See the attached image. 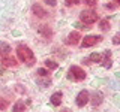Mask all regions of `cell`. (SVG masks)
<instances>
[{
    "label": "cell",
    "mask_w": 120,
    "mask_h": 112,
    "mask_svg": "<svg viewBox=\"0 0 120 112\" xmlns=\"http://www.w3.org/2000/svg\"><path fill=\"white\" fill-rule=\"evenodd\" d=\"M17 57L20 61L26 63L27 66H32L35 63V54H33V51L30 49L27 45H22V43L18 45L17 46Z\"/></svg>",
    "instance_id": "6da1fadb"
},
{
    "label": "cell",
    "mask_w": 120,
    "mask_h": 112,
    "mask_svg": "<svg viewBox=\"0 0 120 112\" xmlns=\"http://www.w3.org/2000/svg\"><path fill=\"white\" fill-rule=\"evenodd\" d=\"M68 78H69L71 81L81 82V81L86 79V72H84V69H81L80 66H71L69 72H68Z\"/></svg>",
    "instance_id": "7a4b0ae2"
},
{
    "label": "cell",
    "mask_w": 120,
    "mask_h": 112,
    "mask_svg": "<svg viewBox=\"0 0 120 112\" xmlns=\"http://www.w3.org/2000/svg\"><path fill=\"white\" fill-rule=\"evenodd\" d=\"M80 21L84 22V24L92 25V24H95L98 21V14L95 10H82L80 14Z\"/></svg>",
    "instance_id": "3957f363"
},
{
    "label": "cell",
    "mask_w": 120,
    "mask_h": 112,
    "mask_svg": "<svg viewBox=\"0 0 120 112\" xmlns=\"http://www.w3.org/2000/svg\"><path fill=\"white\" fill-rule=\"evenodd\" d=\"M102 40V36H96V35H89V36H84V39L81 40V46L82 48H90L93 45L99 43Z\"/></svg>",
    "instance_id": "277c9868"
},
{
    "label": "cell",
    "mask_w": 120,
    "mask_h": 112,
    "mask_svg": "<svg viewBox=\"0 0 120 112\" xmlns=\"http://www.w3.org/2000/svg\"><path fill=\"white\" fill-rule=\"evenodd\" d=\"M89 97H90V93L87 91V90H81V91L78 93L77 99H75V103H77V106L84 108L86 105L89 103Z\"/></svg>",
    "instance_id": "5b68a950"
},
{
    "label": "cell",
    "mask_w": 120,
    "mask_h": 112,
    "mask_svg": "<svg viewBox=\"0 0 120 112\" xmlns=\"http://www.w3.org/2000/svg\"><path fill=\"white\" fill-rule=\"evenodd\" d=\"M80 40H81V33L80 32H71L69 35H68L66 37V43L68 45H78L80 43Z\"/></svg>",
    "instance_id": "8992f818"
},
{
    "label": "cell",
    "mask_w": 120,
    "mask_h": 112,
    "mask_svg": "<svg viewBox=\"0 0 120 112\" xmlns=\"http://www.w3.org/2000/svg\"><path fill=\"white\" fill-rule=\"evenodd\" d=\"M38 33H39L41 36H44L45 39H51L52 37V30H51V27H48L47 24H41L39 27H38Z\"/></svg>",
    "instance_id": "52a82bcc"
},
{
    "label": "cell",
    "mask_w": 120,
    "mask_h": 112,
    "mask_svg": "<svg viewBox=\"0 0 120 112\" xmlns=\"http://www.w3.org/2000/svg\"><path fill=\"white\" fill-rule=\"evenodd\" d=\"M101 64H102L105 69H110L112 66V60H111V51H104L102 54V60H101Z\"/></svg>",
    "instance_id": "ba28073f"
},
{
    "label": "cell",
    "mask_w": 120,
    "mask_h": 112,
    "mask_svg": "<svg viewBox=\"0 0 120 112\" xmlns=\"http://www.w3.org/2000/svg\"><path fill=\"white\" fill-rule=\"evenodd\" d=\"M32 12H33V15H36L38 18H45L47 17V10L44 9L42 6L39 5V3H35V5H32Z\"/></svg>",
    "instance_id": "9c48e42d"
},
{
    "label": "cell",
    "mask_w": 120,
    "mask_h": 112,
    "mask_svg": "<svg viewBox=\"0 0 120 112\" xmlns=\"http://www.w3.org/2000/svg\"><path fill=\"white\" fill-rule=\"evenodd\" d=\"M89 102H92V105L93 106H99L101 103L104 102V96H102V93H99V91H95L92 96L89 97Z\"/></svg>",
    "instance_id": "30bf717a"
},
{
    "label": "cell",
    "mask_w": 120,
    "mask_h": 112,
    "mask_svg": "<svg viewBox=\"0 0 120 112\" xmlns=\"http://www.w3.org/2000/svg\"><path fill=\"white\" fill-rule=\"evenodd\" d=\"M0 61H2V64L5 67H15L18 64V60L15 57H11V55H5V57H2Z\"/></svg>",
    "instance_id": "8fae6325"
},
{
    "label": "cell",
    "mask_w": 120,
    "mask_h": 112,
    "mask_svg": "<svg viewBox=\"0 0 120 112\" xmlns=\"http://www.w3.org/2000/svg\"><path fill=\"white\" fill-rule=\"evenodd\" d=\"M62 100H63V94L60 91H56V93H52V96L50 97V102L52 106H60V103H62Z\"/></svg>",
    "instance_id": "7c38bea8"
},
{
    "label": "cell",
    "mask_w": 120,
    "mask_h": 112,
    "mask_svg": "<svg viewBox=\"0 0 120 112\" xmlns=\"http://www.w3.org/2000/svg\"><path fill=\"white\" fill-rule=\"evenodd\" d=\"M11 51H12V48H11V45L8 42H3V40H0V57H5V55H9Z\"/></svg>",
    "instance_id": "4fadbf2b"
},
{
    "label": "cell",
    "mask_w": 120,
    "mask_h": 112,
    "mask_svg": "<svg viewBox=\"0 0 120 112\" xmlns=\"http://www.w3.org/2000/svg\"><path fill=\"white\" fill-rule=\"evenodd\" d=\"M101 60H102V54L93 52V54H90L89 57L86 58V63H101Z\"/></svg>",
    "instance_id": "5bb4252c"
},
{
    "label": "cell",
    "mask_w": 120,
    "mask_h": 112,
    "mask_svg": "<svg viewBox=\"0 0 120 112\" xmlns=\"http://www.w3.org/2000/svg\"><path fill=\"white\" fill-rule=\"evenodd\" d=\"M14 112H24L26 111V103L22 102V100H17L14 105Z\"/></svg>",
    "instance_id": "9a60e30c"
},
{
    "label": "cell",
    "mask_w": 120,
    "mask_h": 112,
    "mask_svg": "<svg viewBox=\"0 0 120 112\" xmlns=\"http://www.w3.org/2000/svg\"><path fill=\"white\" fill-rule=\"evenodd\" d=\"M99 28L102 30V32H108V30L111 28V24H110V20L108 18H104L102 21H101V24H99Z\"/></svg>",
    "instance_id": "2e32d148"
},
{
    "label": "cell",
    "mask_w": 120,
    "mask_h": 112,
    "mask_svg": "<svg viewBox=\"0 0 120 112\" xmlns=\"http://www.w3.org/2000/svg\"><path fill=\"white\" fill-rule=\"evenodd\" d=\"M44 64H45V67H47L48 70H54V69H57V67H59V64L56 61H52V60H45Z\"/></svg>",
    "instance_id": "e0dca14e"
},
{
    "label": "cell",
    "mask_w": 120,
    "mask_h": 112,
    "mask_svg": "<svg viewBox=\"0 0 120 112\" xmlns=\"http://www.w3.org/2000/svg\"><path fill=\"white\" fill-rule=\"evenodd\" d=\"M8 106H9V102H8L5 97H0V111H5Z\"/></svg>",
    "instance_id": "ac0fdd59"
},
{
    "label": "cell",
    "mask_w": 120,
    "mask_h": 112,
    "mask_svg": "<svg viewBox=\"0 0 120 112\" xmlns=\"http://www.w3.org/2000/svg\"><path fill=\"white\" fill-rule=\"evenodd\" d=\"M38 75H39V76H48V75H50V70H48L47 67H41V69H38Z\"/></svg>",
    "instance_id": "d6986e66"
},
{
    "label": "cell",
    "mask_w": 120,
    "mask_h": 112,
    "mask_svg": "<svg viewBox=\"0 0 120 112\" xmlns=\"http://www.w3.org/2000/svg\"><path fill=\"white\" fill-rule=\"evenodd\" d=\"M65 3H66V6H75L80 3V0H65Z\"/></svg>",
    "instance_id": "ffe728a7"
},
{
    "label": "cell",
    "mask_w": 120,
    "mask_h": 112,
    "mask_svg": "<svg viewBox=\"0 0 120 112\" xmlns=\"http://www.w3.org/2000/svg\"><path fill=\"white\" fill-rule=\"evenodd\" d=\"M82 2H84V5H87V6H96L98 0H82Z\"/></svg>",
    "instance_id": "44dd1931"
},
{
    "label": "cell",
    "mask_w": 120,
    "mask_h": 112,
    "mask_svg": "<svg viewBox=\"0 0 120 112\" xmlns=\"http://www.w3.org/2000/svg\"><path fill=\"white\" fill-rule=\"evenodd\" d=\"M45 3H47L48 6H56L57 5V0H44Z\"/></svg>",
    "instance_id": "7402d4cb"
},
{
    "label": "cell",
    "mask_w": 120,
    "mask_h": 112,
    "mask_svg": "<svg viewBox=\"0 0 120 112\" xmlns=\"http://www.w3.org/2000/svg\"><path fill=\"white\" fill-rule=\"evenodd\" d=\"M119 42H120V35H116L114 37H112V43H114V45H119Z\"/></svg>",
    "instance_id": "603a6c76"
},
{
    "label": "cell",
    "mask_w": 120,
    "mask_h": 112,
    "mask_svg": "<svg viewBox=\"0 0 120 112\" xmlns=\"http://www.w3.org/2000/svg\"><path fill=\"white\" fill-rule=\"evenodd\" d=\"M112 2H114L116 5H119V3H120V0H112Z\"/></svg>",
    "instance_id": "cb8c5ba5"
},
{
    "label": "cell",
    "mask_w": 120,
    "mask_h": 112,
    "mask_svg": "<svg viewBox=\"0 0 120 112\" xmlns=\"http://www.w3.org/2000/svg\"><path fill=\"white\" fill-rule=\"evenodd\" d=\"M62 112H71V111H68V109H63V111H62Z\"/></svg>",
    "instance_id": "d4e9b609"
},
{
    "label": "cell",
    "mask_w": 120,
    "mask_h": 112,
    "mask_svg": "<svg viewBox=\"0 0 120 112\" xmlns=\"http://www.w3.org/2000/svg\"><path fill=\"white\" fill-rule=\"evenodd\" d=\"M0 73H2V70H0Z\"/></svg>",
    "instance_id": "484cf974"
}]
</instances>
